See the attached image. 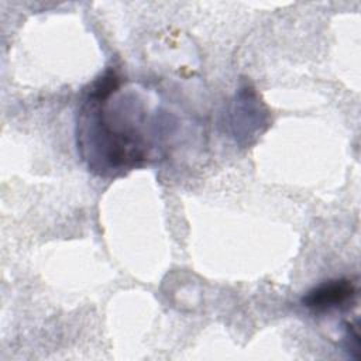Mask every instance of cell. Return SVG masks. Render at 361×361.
I'll list each match as a JSON object with an SVG mask.
<instances>
[{
  "label": "cell",
  "instance_id": "obj_2",
  "mask_svg": "<svg viewBox=\"0 0 361 361\" xmlns=\"http://www.w3.org/2000/svg\"><path fill=\"white\" fill-rule=\"evenodd\" d=\"M345 341H347V351L351 353V357L360 358V348H361V340H360V331L358 326L353 323H347L345 329Z\"/></svg>",
  "mask_w": 361,
  "mask_h": 361
},
{
  "label": "cell",
  "instance_id": "obj_1",
  "mask_svg": "<svg viewBox=\"0 0 361 361\" xmlns=\"http://www.w3.org/2000/svg\"><path fill=\"white\" fill-rule=\"evenodd\" d=\"M355 282H353V279L348 278H338L326 281L322 285L309 290L302 298V305L317 312H324L351 303L355 299Z\"/></svg>",
  "mask_w": 361,
  "mask_h": 361
}]
</instances>
